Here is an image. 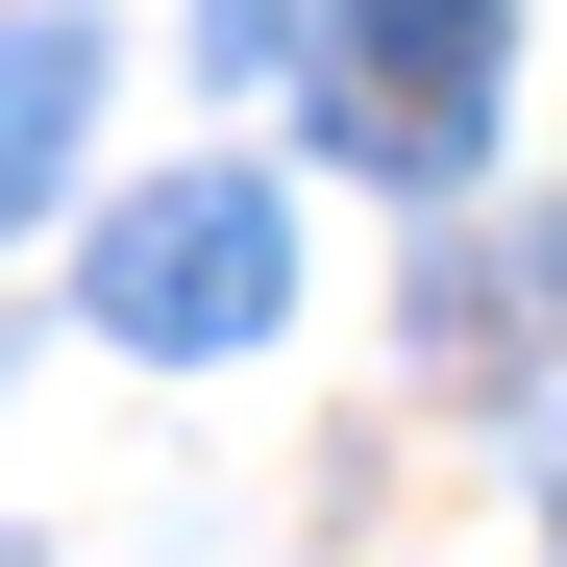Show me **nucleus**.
I'll list each match as a JSON object with an SVG mask.
<instances>
[{"label":"nucleus","instance_id":"f257e3e1","mask_svg":"<svg viewBox=\"0 0 567 567\" xmlns=\"http://www.w3.org/2000/svg\"><path fill=\"white\" fill-rule=\"evenodd\" d=\"M494 74H518V0H346L321 25V148L370 198H468L494 173Z\"/></svg>","mask_w":567,"mask_h":567},{"label":"nucleus","instance_id":"f03ea898","mask_svg":"<svg viewBox=\"0 0 567 567\" xmlns=\"http://www.w3.org/2000/svg\"><path fill=\"white\" fill-rule=\"evenodd\" d=\"M74 297H100V346H148V370H223V346L297 321V223H271V173H148Z\"/></svg>","mask_w":567,"mask_h":567},{"label":"nucleus","instance_id":"7ed1b4c3","mask_svg":"<svg viewBox=\"0 0 567 567\" xmlns=\"http://www.w3.org/2000/svg\"><path fill=\"white\" fill-rule=\"evenodd\" d=\"M74 100H100V25H74V0H25V25H0V223H50Z\"/></svg>","mask_w":567,"mask_h":567},{"label":"nucleus","instance_id":"20e7f679","mask_svg":"<svg viewBox=\"0 0 567 567\" xmlns=\"http://www.w3.org/2000/svg\"><path fill=\"white\" fill-rule=\"evenodd\" d=\"M271 25H297V0H198V50H271Z\"/></svg>","mask_w":567,"mask_h":567}]
</instances>
